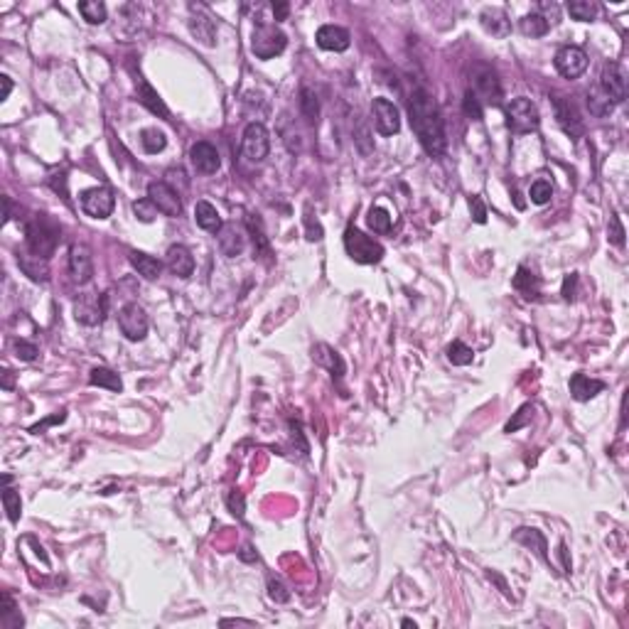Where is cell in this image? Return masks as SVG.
I'll return each mask as SVG.
<instances>
[{
  "label": "cell",
  "mask_w": 629,
  "mask_h": 629,
  "mask_svg": "<svg viewBox=\"0 0 629 629\" xmlns=\"http://www.w3.org/2000/svg\"><path fill=\"white\" fill-rule=\"evenodd\" d=\"M106 308H108V298L106 295H94V292H86L74 303V314L81 325H101L103 317H106Z\"/></svg>",
  "instance_id": "9c48e42d"
},
{
  "label": "cell",
  "mask_w": 629,
  "mask_h": 629,
  "mask_svg": "<svg viewBox=\"0 0 629 629\" xmlns=\"http://www.w3.org/2000/svg\"><path fill=\"white\" fill-rule=\"evenodd\" d=\"M514 539L521 541V543H526V546H534L536 553L548 561V553H546V539H543L541 531H536V528H519L517 534H514Z\"/></svg>",
  "instance_id": "8d00e7d4"
},
{
  "label": "cell",
  "mask_w": 629,
  "mask_h": 629,
  "mask_svg": "<svg viewBox=\"0 0 629 629\" xmlns=\"http://www.w3.org/2000/svg\"><path fill=\"white\" fill-rule=\"evenodd\" d=\"M305 224H308V239H310V241H320V239H322V226L320 224L312 226V219H310V217L305 219Z\"/></svg>",
  "instance_id": "9f6ffc18"
},
{
  "label": "cell",
  "mask_w": 629,
  "mask_h": 629,
  "mask_svg": "<svg viewBox=\"0 0 629 629\" xmlns=\"http://www.w3.org/2000/svg\"><path fill=\"white\" fill-rule=\"evenodd\" d=\"M69 273L72 281L84 286L94 278V261H91V251L86 246H72L69 251Z\"/></svg>",
  "instance_id": "ac0fdd59"
},
{
  "label": "cell",
  "mask_w": 629,
  "mask_h": 629,
  "mask_svg": "<svg viewBox=\"0 0 629 629\" xmlns=\"http://www.w3.org/2000/svg\"><path fill=\"white\" fill-rule=\"evenodd\" d=\"M130 266H133L135 270H138V275H143L146 281H155V278H160V273H163V263L155 259V256H148V253L143 251H130Z\"/></svg>",
  "instance_id": "603a6c76"
},
{
  "label": "cell",
  "mask_w": 629,
  "mask_h": 629,
  "mask_svg": "<svg viewBox=\"0 0 629 629\" xmlns=\"http://www.w3.org/2000/svg\"><path fill=\"white\" fill-rule=\"evenodd\" d=\"M89 383L91 386H99V388H108V391H116V393L123 388V383H121L116 371L106 369V366H96V369H91Z\"/></svg>",
  "instance_id": "83f0119b"
},
{
  "label": "cell",
  "mask_w": 629,
  "mask_h": 629,
  "mask_svg": "<svg viewBox=\"0 0 629 629\" xmlns=\"http://www.w3.org/2000/svg\"><path fill=\"white\" fill-rule=\"evenodd\" d=\"M568 12H570L575 20L590 23V20H595L597 6L595 3H590V0H570V3H568Z\"/></svg>",
  "instance_id": "60d3db41"
},
{
  "label": "cell",
  "mask_w": 629,
  "mask_h": 629,
  "mask_svg": "<svg viewBox=\"0 0 629 629\" xmlns=\"http://www.w3.org/2000/svg\"><path fill=\"white\" fill-rule=\"evenodd\" d=\"M366 224L374 234H388L391 231V214L383 207H371L369 217H366Z\"/></svg>",
  "instance_id": "74e56055"
},
{
  "label": "cell",
  "mask_w": 629,
  "mask_h": 629,
  "mask_svg": "<svg viewBox=\"0 0 629 629\" xmlns=\"http://www.w3.org/2000/svg\"><path fill=\"white\" fill-rule=\"evenodd\" d=\"M610 241H612L615 246H624V226H622V221H619L617 214L610 217Z\"/></svg>",
  "instance_id": "bcb514c9"
},
{
  "label": "cell",
  "mask_w": 629,
  "mask_h": 629,
  "mask_svg": "<svg viewBox=\"0 0 629 629\" xmlns=\"http://www.w3.org/2000/svg\"><path fill=\"white\" fill-rule=\"evenodd\" d=\"M553 111H556V121L570 138H580L585 130L583 118H580L578 108L573 106V101H568L566 96H553Z\"/></svg>",
  "instance_id": "9a60e30c"
},
{
  "label": "cell",
  "mask_w": 629,
  "mask_h": 629,
  "mask_svg": "<svg viewBox=\"0 0 629 629\" xmlns=\"http://www.w3.org/2000/svg\"><path fill=\"white\" fill-rule=\"evenodd\" d=\"M344 248H347V253L357 261V263H364V266L379 263V261L383 259L381 243L374 241L371 236L361 234L357 226H349V229L344 231Z\"/></svg>",
  "instance_id": "3957f363"
},
{
  "label": "cell",
  "mask_w": 629,
  "mask_h": 629,
  "mask_svg": "<svg viewBox=\"0 0 629 629\" xmlns=\"http://www.w3.org/2000/svg\"><path fill=\"white\" fill-rule=\"evenodd\" d=\"M79 12L84 15V20L89 25L106 23V6L99 3V0H84V3H79Z\"/></svg>",
  "instance_id": "836d02e7"
},
{
  "label": "cell",
  "mask_w": 629,
  "mask_h": 629,
  "mask_svg": "<svg viewBox=\"0 0 629 629\" xmlns=\"http://www.w3.org/2000/svg\"><path fill=\"white\" fill-rule=\"evenodd\" d=\"M59 226L45 217V214H37L32 221H28L25 226V241H28V251L32 256H39V259H52V253L57 251L59 246Z\"/></svg>",
  "instance_id": "7a4b0ae2"
},
{
  "label": "cell",
  "mask_w": 629,
  "mask_h": 629,
  "mask_svg": "<svg viewBox=\"0 0 629 629\" xmlns=\"http://www.w3.org/2000/svg\"><path fill=\"white\" fill-rule=\"evenodd\" d=\"M371 116H374V126L381 135H396L401 130V113L388 99H374Z\"/></svg>",
  "instance_id": "5bb4252c"
},
{
  "label": "cell",
  "mask_w": 629,
  "mask_h": 629,
  "mask_svg": "<svg viewBox=\"0 0 629 629\" xmlns=\"http://www.w3.org/2000/svg\"><path fill=\"white\" fill-rule=\"evenodd\" d=\"M531 413H534V408H531V406H523V408H519L517 418L506 423V432H514V430H519L521 426H526L528 418H531Z\"/></svg>",
  "instance_id": "7dc6e473"
},
{
  "label": "cell",
  "mask_w": 629,
  "mask_h": 629,
  "mask_svg": "<svg viewBox=\"0 0 629 629\" xmlns=\"http://www.w3.org/2000/svg\"><path fill=\"white\" fill-rule=\"evenodd\" d=\"M133 212H135V217L141 221H146V224H150L152 219H155V214H157V207L155 204L150 202V199H138V202H133Z\"/></svg>",
  "instance_id": "ee69618b"
},
{
  "label": "cell",
  "mask_w": 629,
  "mask_h": 629,
  "mask_svg": "<svg viewBox=\"0 0 629 629\" xmlns=\"http://www.w3.org/2000/svg\"><path fill=\"white\" fill-rule=\"evenodd\" d=\"M541 118H539V108L531 99H523V96H517L506 103V126L517 135L523 133H534L539 128Z\"/></svg>",
  "instance_id": "277c9868"
},
{
  "label": "cell",
  "mask_w": 629,
  "mask_h": 629,
  "mask_svg": "<svg viewBox=\"0 0 629 629\" xmlns=\"http://www.w3.org/2000/svg\"><path fill=\"white\" fill-rule=\"evenodd\" d=\"M47 182H50V187L57 192V194H62L64 199H69L67 197V172H59V174L52 172L50 177H47Z\"/></svg>",
  "instance_id": "681fc988"
},
{
  "label": "cell",
  "mask_w": 629,
  "mask_h": 629,
  "mask_svg": "<svg viewBox=\"0 0 629 629\" xmlns=\"http://www.w3.org/2000/svg\"><path fill=\"white\" fill-rule=\"evenodd\" d=\"M138 101L143 103V106L148 108L150 113H157L160 118H165V121H170V111L168 106L163 103V99L157 96V91L152 89L150 84H146V81H138Z\"/></svg>",
  "instance_id": "cb8c5ba5"
},
{
  "label": "cell",
  "mask_w": 629,
  "mask_h": 629,
  "mask_svg": "<svg viewBox=\"0 0 629 629\" xmlns=\"http://www.w3.org/2000/svg\"><path fill=\"white\" fill-rule=\"evenodd\" d=\"M354 138H357V146H359V150L364 152V155H369L371 148L366 146V141H369V130H366V126H359V130H357V135H354Z\"/></svg>",
  "instance_id": "11a10c76"
},
{
  "label": "cell",
  "mask_w": 629,
  "mask_h": 629,
  "mask_svg": "<svg viewBox=\"0 0 629 629\" xmlns=\"http://www.w3.org/2000/svg\"><path fill=\"white\" fill-rule=\"evenodd\" d=\"M553 64H556L558 74L566 79H578L585 74V69H588V54H585L580 47H561V50L556 52V59H553Z\"/></svg>",
  "instance_id": "7c38bea8"
},
{
  "label": "cell",
  "mask_w": 629,
  "mask_h": 629,
  "mask_svg": "<svg viewBox=\"0 0 629 629\" xmlns=\"http://www.w3.org/2000/svg\"><path fill=\"white\" fill-rule=\"evenodd\" d=\"M448 359L455 366H467V364H472V359H475V352H472V347H467L465 342L455 339V342L448 347Z\"/></svg>",
  "instance_id": "ab89813d"
},
{
  "label": "cell",
  "mask_w": 629,
  "mask_h": 629,
  "mask_svg": "<svg viewBox=\"0 0 629 629\" xmlns=\"http://www.w3.org/2000/svg\"><path fill=\"white\" fill-rule=\"evenodd\" d=\"M268 595H270V600H275V602H288L290 600V592H286V588H283L278 580H273L270 578L268 580Z\"/></svg>",
  "instance_id": "816d5d0a"
},
{
  "label": "cell",
  "mask_w": 629,
  "mask_h": 629,
  "mask_svg": "<svg viewBox=\"0 0 629 629\" xmlns=\"http://www.w3.org/2000/svg\"><path fill=\"white\" fill-rule=\"evenodd\" d=\"M470 209H472V219L477 221V224H484V221H487V209H484L482 197H472Z\"/></svg>",
  "instance_id": "f907efd6"
},
{
  "label": "cell",
  "mask_w": 629,
  "mask_h": 629,
  "mask_svg": "<svg viewBox=\"0 0 629 629\" xmlns=\"http://www.w3.org/2000/svg\"><path fill=\"white\" fill-rule=\"evenodd\" d=\"M519 28H521V32L526 34V37H543V34L550 30V25L546 23V20L539 15V12H531V15L521 17V23H519Z\"/></svg>",
  "instance_id": "e575fe53"
},
{
  "label": "cell",
  "mask_w": 629,
  "mask_h": 629,
  "mask_svg": "<svg viewBox=\"0 0 629 629\" xmlns=\"http://www.w3.org/2000/svg\"><path fill=\"white\" fill-rule=\"evenodd\" d=\"M408 118L410 128L430 155H443L448 138H445V123L440 116L438 103L432 101V96L426 89H413L408 96Z\"/></svg>",
  "instance_id": "6da1fadb"
},
{
  "label": "cell",
  "mask_w": 629,
  "mask_h": 629,
  "mask_svg": "<svg viewBox=\"0 0 629 629\" xmlns=\"http://www.w3.org/2000/svg\"><path fill=\"white\" fill-rule=\"evenodd\" d=\"M190 30H192V34L199 39V42H204L207 47H214V42H217V28H214V23L209 20L207 15L192 17Z\"/></svg>",
  "instance_id": "4316f807"
},
{
  "label": "cell",
  "mask_w": 629,
  "mask_h": 629,
  "mask_svg": "<svg viewBox=\"0 0 629 629\" xmlns=\"http://www.w3.org/2000/svg\"><path fill=\"white\" fill-rule=\"evenodd\" d=\"M597 89L610 99L612 103H622L627 99V77L617 62H607L600 72V84Z\"/></svg>",
  "instance_id": "ba28073f"
},
{
  "label": "cell",
  "mask_w": 629,
  "mask_h": 629,
  "mask_svg": "<svg viewBox=\"0 0 629 629\" xmlns=\"http://www.w3.org/2000/svg\"><path fill=\"white\" fill-rule=\"evenodd\" d=\"M3 600H6V610H0V627L3 629H20L23 627V617L17 612L15 600H12L8 592H3Z\"/></svg>",
  "instance_id": "d590c367"
},
{
  "label": "cell",
  "mask_w": 629,
  "mask_h": 629,
  "mask_svg": "<svg viewBox=\"0 0 629 629\" xmlns=\"http://www.w3.org/2000/svg\"><path fill=\"white\" fill-rule=\"evenodd\" d=\"M479 20H482V28L487 30L489 34H495V37H506L511 30V23L506 20L504 10H497V8H492V10H484L482 15H479Z\"/></svg>",
  "instance_id": "d4e9b609"
},
{
  "label": "cell",
  "mask_w": 629,
  "mask_h": 629,
  "mask_svg": "<svg viewBox=\"0 0 629 629\" xmlns=\"http://www.w3.org/2000/svg\"><path fill=\"white\" fill-rule=\"evenodd\" d=\"M64 418H67V413H64V410H59V413H57V416L47 418V421H42V423H39V426H32V432H34V435H39V432L45 430V428L54 426V423H62Z\"/></svg>",
  "instance_id": "db71d44e"
},
{
  "label": "cell",
  "mask_w": 629,
  "mask_h": 629,
  "mask_svg": "<svg viewBox=\"0 0 629 629\" xmlns=\"http://www.w3.org/2000/svg\"><path fill=\"white\" fill-rule=\"evenodd\" d=\"M190 157H192V165L197 168V172H202V174H214L217 170L221 168L219 150H217V148L207 141L194 143L192 150H190Z\"/></svg>",
  "instance_id": "e0dca14e"
},
{
  "label": "cell",
  "mask_w": 629,
  "mask_h": 629,
  "mask_svg": "<svg viewBox=\"0 0 629 629\" xmlns=\"http://www.w3.org/2000/svg\"><path fill=\"white\" fill-rule=\"evenodd\" d=\"M312 357H314V361H317V364H322V366H327V369H330L332 379H342L344 377V371H347V366H344V359L332 347H327V344H317V347L312 349Z\"/></svg>",
  "instance_id": "44dd1931"
},
{
  "label": "cell",
  "mask_w": 629,
  "mask_h": 629,
  "mask_svg": "<svg viewBox=\"0 0 629 629\" xmlns=\"http://www.w3.org/2000/svg\"><path fill=\"white\" fill-rule=\"evenodd\" d=\"M17 263H20V268L25 270V275H30L32 281H47V261L39 259V256H32V253H28V256H20L17 259Z\"/></svg>",
  "instance_id": "4dcf8cb0"
},
{
  "label": "cell",
  "mask_w": 629,
  "mask_h": 629,
  "mask_svg": "<svg viewBox=\"0 0 629 629\" xmlns=\"http://www.w3.org/2000/svg\"><path fill=\"white\" fill-rule=\"evenodd\" d=\"M314 39L327 52H344L349 50V42H352L349 32L344 28H339V25H322L317 30V34H314Z\"/></svg>",
  "instance_id": "d6986e66"
},
{
  "label": "cell",
  "mask_w": 629,
  "mask_h": 629,
  "mask_svg": "<svg viewBox=\"0 0 629 629\" xmlns=\"http://www.w3.org/2000/svg\"><path fill=\"white\" fill-rule=\"evenodd\" d=\"M12 477L10 475H6V489H3V506H6L8 511V519H10L12 523L20 521V514H23V501H20V495H17L15 489L10 487Z\"/></svg>",
  "instance_id": "f546056e"
},
{
  "label": "cell",
  "mask_w": 629,
  "mask_h": 629,
  "mask_svg": "<svg viewBox=\"0 0 629 629\" xmlns=\"http://www.w3.org/2000/svg\"><path fill=\"white\" fill-rule=\"evenodd\" d=\"M588 108H590V113H592V116L605 118V116H610V113H612L615 103L610 101V99H607V96L595 86V89L588 94Z\"/></svg>",
  "instance_id": "d6a6232c"
},
{
  "label": "cell",
  "mask_w": 629,
  "mask_h": 629,
  "mask_svg": "<svg viewBox=\"0 0 629 629\" xmlns=\"http://www.w3.org/2000/svg\"><path fill=\"white\" fill-rule=\"evenodd\" d=\"M0 81H3V94H0V101H6L8 96H10V91H12V81H10V77H0Z\"/></svg>",
  "instance_id": "680465c9"
},
{
  "label": "cell",
  "mask_w": 629,
  "mask_h": 629,
  "mask_svg": "<svg viewBox=\"0 0 629 629\" xmlns=\"http://www.w3.org/2000/svg\"><path fill=\"white\" fill-rule=\"evenodd\" d=\"M118 327H121L126 339H130V342H143L150 322H148V314L141 305L128 303L121 308V312H118Z\"/></svg>",
  "instance_id": "52a82bcc"
},
{
  "label": "cell",
  "mask_w": 629,
  "mask_h": 629,
  "mask_svg": "<svg viewBox=\"0 0 629 629\" xmlns=\"http://www.w3.org/2000/svg\"><path fill=\"white\" fill-rule=\"evenodd\" d=\"M148 199L157 207V212L165 217H180L182 214V202L177 190L168 185V182H150L148 187Z\"/></svg>",
  "instance_id": "4fadbf2b"
},
{
  "label": "cell",
  "mask_w": 629,
  "mask_h": 629,
  "mask_svg": "<svg viewBox=\"0 0 629 629\" xmlns=\"http://www.w3.org/2000/svg\"><path fill=\"white\" fill-rule=\"evenodd\" d=\"M462 108H465V113L472 118V121H479L482 118V101L477 99V94L472 89L465 91V99H462Z\"/></svg>",
  "instance_id": "7bdbcfd3"
},
{
  "label": "cell",
  "mask_w": 629,
  "mask_h": 629,
  "mask_svg": "<svg viewBox=\"0 0 629 629\" xmlns=\"http://www.w3.org/2000/svg\"><path fill=\"white\" fill-rule=\"evenodd\" d=\"M300 111H303L305 121L310 126H317V121H320V101H317V94L310 86L300 89Z\"/></svg>",
  "instance_id": "f1b7e54d"
},
{
  "label": "cell",
  "mask_w": 629,
  "mask_h": 629,
  "mask_svg": "<svg viewBox=\"0 0 629 629\" xmlns=\"http://www.w3.org/2000/svg\"><path fill=\"white\" fill-rule=\"evenodd\" d=\"M401 624H403V627H413V629H416V622H413V619H403Z\"/></svg>",
  "instance_id": "94428289"
},
{
  "label": "cell",
  "mask_w": 629,
  "mask_h": 629,
  "mask_svg": "<svg viewBox=\"0 0 629 629\" xmlns=\"http://www.w3.org/2000/svg\"><path fill=\"white\" fill-rule=\"evenodd\" d=\"M288 10H290V6H288V3H273V15H275V20H286V17H288Z\"/></svg>",
  "instance_id": "6f0895ef"
},
{
  "label": "cell",
  "mask_w": 629,
  "mask_h": 629,
  "mask_svg": "<svg viewBox=\"0 0 629 629\" xmlns=\"http://www.w3.org/2000/svg\"><path fill=\"white\" fill-rule=\"evenodd\" d=\"M528 197H531V202L534 204H546L553 197V185H550L548 180H536L534 185H531V190H528Z\"/></svg>",
  "instance_id": "b9f144b4"
},
{
  "label": "cell",
  "mask_w": 629,
  "mask_h": 629,
  "mask_svg": "<svg viewBox=\"0 0 629 629\" xmlns=\"http://www.w3.org/2000/svg\"><path fill=\"white\" fill-rule=\"evenodd\" d=\"M575 286H578V275L575 273L566 275V281H563V298L573 300L575 298Z\"/></svg>",
  "instance_id": "f5cc1de1"
},
{
  "label": "cell",
  "mask_w": 629,
  "mask_h": 629,
  "mask_svg": "<svg viewBox=\"0 0 629 629\" xmlns=\"http://www.w3.org/2000/svg\"><path fill=\"white\" fill-rule=\"evenodd\" d=\"M602 388H605V383L597 381V379L585 377V374H573V379H570V393H573V399L580 401V403L595 399Z\"/></svg>",
  "instance_id": "7402d4cb"
},
{
  "label": "cell",
  "mask_w": 629,
  "mask_h": 629,
  "mask_svg": "<svg viewBox=\"0 0 629 629\" xmlns=\"http://www.w3.org/2000/svg\"><path fill=\"white\" fill-rule=\"evenodd\" d=\"M194 221H197V226L204 229V231H219L221 229V217H219V212H217V207L209 204V202H204V199L202 202H197Z\"/></svg>",
  "instance_id": "484cf974"
},
{
  "label": "cell",
  "mask_w": 629,
  "mask_h": 629,
  "mask_svg": "<svg viewBox=\"0 0 629 629\" xmlns=\"http://www.w3.org/2000/svg\"><path fill=\"white\" fill-rule=\"evenodd\" d=\"M514 288L523 292V298H536L539 295V278L528 268H519L517 275H514Z\"/></svg>",
  "instance_id": "1f68e13d"
},
{
  "label": "cell",
  "mask_w": 629,
  "mask_h": 629,
  "mask_svg": "<svg viewBox=\"0 0 629 629\" xmlns=\"http://www.w3.org/2000/svg\"><path fill=\"white\" fill-rule=\"evenodd\" d=\"M12 347H15L17 357L23 361H34V357H37V347L32 342H28V339H15Z\"/></svg>",
  "instance_id": "f6af8a7d"
},
{
  "label": "cell",
  "mask_w": 629,
  "mask_h": 629,
  "mask_svg": "<svg viewBox=\"0 0 629 629\" xmlns=\"http://www.w3.org/2000/svg\"><path fill=\"white\" fill-rule=\"evenodd\" d=\"M288 45V37L286 32L275 28L270 23H259L256 30H253V37H251V52L259 59H273V57L283 54Z\"/></svg>",
  "instance_id": "5b68a950"
},
{
  "label": "cell",
  "mask_w": 629,
  "mask_h": 629,
  "mask_svg": "<svg viewBox=\"0 0 629 629\" xmlns=\"http://www.w3.org/2000/svg\"><path fill=\"white\" fill-rule=\"evenodd\" d=\"M3 388H12V371H3Z\"/></svg>",
  "instance_id": "91938a15"
},
{
  "label": "cell",
  "mask_w": 629,
  "mask_h": 629,
  "mask_svg": "<svg viewBox=\"0 0 629 629\" xmlns=\"http://www.w3.org/2000/svg\"><path fill=\"white\" fill-rule=\"evenodd\" d=\"M226 504H229V511L234 514V517H243V511H246V499H243L241 492H231L229 499H226Z\"/></svg>",
  "instance_id": "c3c4849f"
},
{
  "label": "cell",
  "mask_w": 629,
  "mask_h": 629,
  "mask_svg": "<svg viewBox=\"0 0 629 629\" xmlns=\"http://www.w3.org/2000/svg\"><path fill=\"white\" fill-rule=\"evenodd\" d=\"M113 207H116V199L108 187H91L81 194V209L91 219H106L111 217Z\"/></svg>",
  "instance_id": "8fae6325"
},
{
  "label": "cell",
  "mask_w": 629,
  "mask_h": 629,
  "mask_svg": "<svg viewBox=\"0 0 629 629\" xmlns=\"http://www.w3.org/2000/svg\"><path fill=\"white\" fill-rule=\"evenodd\" d=\"M268 150H270L268 128L263 123H259V121L248 123L241 138V155L246 157L248 163H263Z\"/></svg>",
  "instance_id": "8992f818"
},
{
  "label": "cell",
  "mask_w": 629,
  "mask_h": 629,
  "mask_svg": "<svg viewBox=\"0 0 629 629\" xmlns=\"http://www.w3.org/2000/svg\"><path fill=\"white\" fill-rule=\"evenodd\" d=\"M217 236H219V248H221V253H224L226 259H236V256H241L243 248H246V231H243L239 224H234V221L221 224V229L217 231Z\"/></svg>",
  "instance_id": "2e32d148"
},
{
  "label": "cell",
  "mask_w": 629,
  "mask_h": 629,
  "mask_svg": "<svg viewBox=\"0 0 629 629\" xmlns=\"http://www.w3.org/2000/svg\"><path fill=\"white\" fill-rule=\"evenodd\" d=\"M168 268L172 270L174 275H180V278H190V275L194 273V259H192V253L187 251V246L174 243V246L168 248Z\"/></svg>",
  "instance_id": "ffe728a7"
},
{
  "label": "cell",
  "mask_w": 629,
  "mask_h": 629,
  "mask_svg": "<svg viewBox=\"0 0 629 629\" xmlns=\"http://www.w3.org/2000/svg\"><path fill=\"white\" fill-rule=\"evenodd\" d=\"M141 143H143V150L150 152V155H155V152L165 150V146H168V138H165L163 130L157 128H146L141 133Z\"/></svg>",
  "instance_id": "f35d334b"
},
{
  "label": "cell",
  "mask_w": 629,
  "mask_h": 629,
  "mask_svg": "<svg viewBox=\"0 0 629 629\" xmlns=\"http://www.w3.org/2000/svg\"><path fill=\"white\" fill-rule=\"evenodd\" d=\"M475 94H477L479 101L489 103V106H499L501 103V84L499 77L492 67L482 64V67L475 69Z\"/></svg>",
  "instance_id": "30bf717a"
}]
</instances>
